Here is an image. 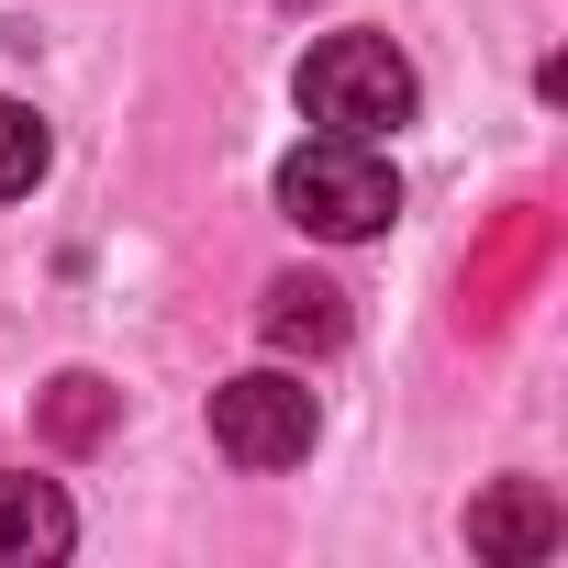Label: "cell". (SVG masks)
<instances>
[{"label": "cell", "mask_w": 568, "mask_h": 568, "mask_svg": "<svg viewBox=\"0 0 568 568\" xmlns=\"http://www.w3.org/2000/svg\"><path fill=\"white\" fill-rule=\"evenodd\" d=\"M68 535H79V513H68L57 479H0V557H12V568L68 557Z\"/></svg>", "instance_id": "cell-6"}, {"label": "cell", "mask_w": 568, "mask_h": 568, "mask_svg": "<svg viewBox=\"0 0 568 568\" xmlns=\"http://www.w3.org/2000/svg\"><path fill=\"white\" fill-rule=\"evenodd\" d=\"M468 546H479V557H513V568H524V557H546V546H557V501H546L535 479H501V490H490V501L468 513Z\"/></svg>", "instance_id": "cell-5"}, {"label": "cell", "mask_w": 568, "mask_h": 568, "mask_svg": "<svg viewBox=\"0 0 568 568\" xmlns=\"http://www.w3.org/2000/svg\"><path fill=\"white\" fill-rule=\"evenodd\" d=\"M313 435H324V413H313V390L291 368H245V379L212 390V446L234 468H302Z\"/></svg>", "instance_id": "cell-3"}, {"label": "cell", "mask_w": 568, "mask_h": 568, "mask_svg": "<svg viewBox=\"0 0 568 568\" xmlns=\"http://www.w3.org/2000/svg\"><path fill=\"white\" fill-rule=\"evenodd\" d=\"M413 101H424V79H413V57H402L390 34H324V45L302 57V112H313V134H402Z\"/></svg>", "instance_id": "cell-2"}, {"label": "cell", "mask_w": 568, "mask_h": 568, "mask_svg": "<svg viewBox=\"0 0 568 568\" xmlns=\"http://www.w3.org/2000/svg\"><path fill=\"white\" fill-rule=\"evenodd\" d=\"M34 179H45V123L23 101H0V201H23Z\"/></svg>", "instance_id": "cell-7"}, {"label": "cell", "mask_w": 568, "mask_h": 568, "mask_svg": "<svg viewBox=\"0 0 568 568\" xmlns=\"http://www.w3.org/2000/svg\"><path fill=\"white\" fill-rule=\"evenodd\" d=\"M57 424L90 435V424H101V379H57Z\"/></svg>", "instance_id": "cell-8"}, {"label": "cell", "mask_w": 568, "mask_h": 568, "mask_svg": "<svg viewBox=\"0 0 568 568\" xmlns=\"http://www.w3.org/2000/svg\"><path fill=\"white\" fill-rule=\"evenodd\" d=\"M267 346L278 357H335L346 346V291H335V278H267Z\"/></svg>", "instance_id": "cell-4"}, {"label": "cell", "mask_w": 568, "mask_h": 568, "mask_svg": "<svg viewBox=\"0 0 568 568\" xmlns=\"http://www.w3.org/2000/svg\"><path fill=\"white\" fill-rule=\"evenodd\" d=\"M278 212L302 234H324V245H357V234H379L402 212V179H390L379 134H302L278 156Z\"/></svg>", "instance_id": "cell-1"}]
</instances>
